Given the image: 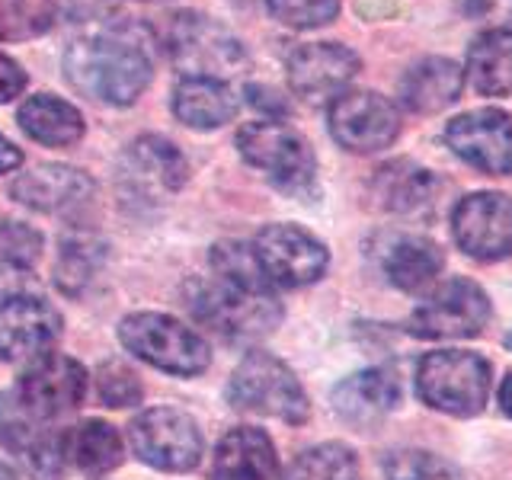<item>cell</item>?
<instances>
[{
  "mask_svg": "<svg viewBox=\"0 0 512 480\" xmlns=\"http://www.w3.org/2000/svg\"><path fill=\"white\" fill-rule=\"evenodd\" d=\"M372 189L381 208H388V212H397V215H413L432 205L439 180L426 167L413 164V160H391V164H384L375 173Z\"/></svg>",
  "mask_w": 512,
  "mask_h": 480,
  "instance_id": "cb8c5ba5",
  "label": "cell"
},
{
  "mask_svg": "<svg viewBox=\"0 0 512 480\" xmlns=\"http://www.w3.org/2000/svg\"><path fill=\"white\" fill-rule=\"evenodd\" d=\"M119 343L132 356L160 368V372L183 378L202 375L208 362H212V352H208L202 336L170 314H128L119 324Z\"/></svg>",
  "mask_w": 512,
  "mask_h": 480,
  "instance_id": "3957f363",
  "label": "cell"
},
{
  "mask_svg": "<svg viewBox=\"0 0 512 480\" xmlns=\"http://www.w3.org/2000/svg\"><path fill=\"white\" fill-rule=\"evenodd\" d=\"M132 452L157 471L183 474L202 461V432L189 413L173 407H154L135 416L128 426Z\"/></svg>",
  "mask_w": 512,
  "mask_h": 480,
  "instance_id": "ba28073f",
  "label": "cell"
},
{
  "mask_svg": "<svg viewBox=\"0 0 512 480\" xmlns=\"http://www.w3.org/2000/svg\"><path fill=\"white\" fill-rule=\"evenodd\" d=\"M58 0H0V39L23 42L52 29Z\"/></svg>",
  "mask_w": 512,
  "mask_h": 480,
  "instance_id": "4dcf8cb0",
  "label": "cell"
},
{
  "mask_svg": "<svg viewBox=\"0 0 512 480\" xmlns=\"http://www.w3.org/2000/svg\"><path fill=\"white\" fill-rule=\"evenodd\" d=\"M228 404L244 413L276 416L282 423H304L311 413L308 394L298 384L295 372L269 352H250L237 365L228 384Z\"/></svg>",
  "mask_w": 512,
  "mask_h": 480,
  "instance_id": "5b68a950",
  "label": "cell"
},
{
  "mask_svg": "<svg viewBox=\"0 0 512 480\" xmlns=\"http://www.w3.org/2000/svg\"><path fill=\"white\" fill-rule=\"evenodd\" d=\"M61 452L64 464H71V468L90 477H100L122 464V439L116 426L103 420H84L74 429L61 432Z\"/></svg>",
  "mask_w": 512,
  "mask_h": 480,
  "instance_id": "484cf974",
  "label": "cell"
},
{
  "mask_svg": "<svg viewBox=\"0 0 512 480\" xmlns=\"http://www.w3.org/2000/svg\"><path fill=\"white\" fill-rule=\"evenodd\" d=\"M490 320V298L471 279H448L410 317V333L420 340H464Z\"/></svg>",
  "mask_w": 512,
  "mask_h": 480,
  "instance_id": "30bf717a",
  "label": "cell"
},
{
  "mask_svg": "<svg viewBox=\"0 0 512 480\" xmlns=\"http://www.w3.org/2000/svg\"><path fill=\"white\" fill-rule=\"evenodd\" d=\"M167 55L183 77L228 80L247 68V48L228 26L205 13L183 10L167 26Z\"/></svg>",
  "mask_w": 512,
  "mask_h": 480,
  "instance_id": "7a4b0ae2",
  "label": "cell"
},
{
  "mask_svg": "<svg viewBox=\"0 0 512 480\" xmlns=\"http://www.w3.org/2000/svg\"><path fill=\"white\" fill-rule=\"evenodd\" d=\"M26 90V71L10 55L0 52V103L16 100Z\"/></svg>",
  "mask_w": 512,
  "mask_h": 480,
  "instance_id": "d590c367",
  "label": "cell"
},
{
  "mask_svg": "<svg viewBox=\"0 0 512 480\" xmlns=\"http://www.w3.org/2000/svg\"><path fill=\"white\" fill-rule=\"evenodd\" d=\"M445 253L429 237H397L384 253V276L400 292H423L439 279Z\"/></svg>",
  "mask_w": 512,
  "mask_h": 480,
  "instance_id": "83f0119b",
  "label": "cell"
},
{
  "mask_svg": "<svg viewBox=\"0 0 512 480\" xmlns=\"http://www.w3.org/2000/svg\"><path fill=\"white\" fill-rule=\"evenodd\" d=\"M461 10L474 16V20H484V16H509L512 0H461Z\"/></svg>",
  "mask_w": 512,
  "mask_h": 480,
  "instance_id": "74e56055",
  "label": "cell"
},
{
  "mask_svg": "<svg viewBox=\"0 0 512 480\" xmlns=\"http://www.w3.org/2000/svg\"><path fill=\"white\" fill-rule=\"evenodd\" d=\"M237 151L250 167L263 170L269 183L292 192V196H304L314 186L317 176V160L304 135L295 128H288L279 119L266 122H250L237 132Z\"/></svg>",
  "mask_w": 512,
  "mask_h": 480,
  "instance_id": "8992f818",
  "label": "cell"
},
{
  "mask_svg": "<svg viewBox=\"0 0 512 480\" xmlns=\"http://www.w3.org/2000/svg\"><path fill=\"white\" fill-rule=\"evenodd\" d=\"M61 336V314L36 295H13L0 304V359L23 362Z\"/></svg>",
  "mask_w": 512,
  "mask_h": 480,
  "instance_id": "2e32d148",
  "label": "cell"
},
{
  "mask_svg": "<svg viewBox=\"0 0 512 480\" xmlns=\"http://www.w3.org/2000/svg\"><path fill=\"white\" fill-rule=\"evenodd\" d=\"M452 231L474 260H503L512 253V199L503 192H471L455 205Z\"/></svg>",
  "mask_w": 512,
  "mask_h": 480,
  "instance_id": "4fadbf2b",
  "label": "cell"
},
{
  "mask_svg": "<svg viewBox=\"0 0 512 480\" xmlns=\"http://www.w3.org/2000/svg\"><path fill=\"white\" fill-rule=\"evenodd\" d=\"M506 346H509V349H512V333H509V336H506Z\"/></svg>",
  "mask_w": 512,
  "mask_h": 480,
  "instance_id": "b9f144b4",
  "label": "cell"
},
{
  "mask_svg": "<svg viewBox=\"0 0 512 480\" xmlns=\"http://www.w3.org/2000/svg\"><path fill=\"white\" fill-rule=\"evenodd\" d=\"M237 109L240 100L228 80L183 77L173 90V116L189 128H199V132L231 122Z\"/></svg>",
  "mask_w": 512,
  "mask_h": 480,
  "instance_id": "7402d4cb",
  "label": "cell"
},
{
  "mask_svg": "<svg viewBox=\"0 0 512 480\" xmlns=\"http://www.w3.org/2000/svg\"><path fill=\"white\" fill-rule=\"evenodd\" d=\"M103 263V244L93 234L74 231L61 237V256H58V269L55 279L64 295H80L84 285L93 279V272Z\"/></svg>",
  "mask_w": 512,
  "mask_h": 480,
  "instance_id": "f1b7e54d",
  "label": "cell"
},
{
  "mask_svg": "<svg viewBox=\"0 0 512 480\" xmlns=\"http://www.w3.org/2000/svg\"><path fill=\"white\" fill-rule=\"evenodd\" d=\"M192 311L202 324L231 343L260 340L282 320V308L272 292H253V288H240L231 282L202 285L196 301H192Z\"/></svg>",
  "mask_w": 512,
  "mask_h": 480,
  "instance_id": "52a82bcc",
  "label": "cell"
},
{
  "mask_svg": "<svg viewBox=\"0 0 512 480\" xmlns=\"http://www.w3.org/2000/svg\"><path fill=\"white\" fill-rule=\"evenodd\" d=\"M23 132L45 148H71L84 138V116L52 93H36L16 112Z\"/></svg>",
  "mask_w": 512,
  "mask_h": 480,
  "instance_id": "d4e9b609",
  "label": "cell"
},
{
  "mask_svg": "<svg viewBox=\"0 0 512 480\" xmlns=\"http://www.w3.org/2000/svg\"><path fill=\"white\" fill-rule=\"evenodd\" d=\"M416 391L423 404L448 416H474L490 397V362L477 352L439 349L416 368Z\"/></svg>",
  "mask_w": 512,
  "mask_h": 480,
  "instance_id": "277c9868",
  "label": "cell"
},
{
  "mask_svg": "<svg viewBox=\"0 0 512 480\" xmlns=\"http://www.w3.org/2000/svg\"><path fill=\"white\" fill-rule=\"evenodd\" d=\"M42 253V234L23 221H0V260L10 266H32Z\"/></svg>",
  "mask_w": 512,
  "mask_h": 480,
  "instance_id": "e575fe53",
  "label": "cell"
},
{
  "mask_svg": "<svg viewBox=\"0 0 512 480\" xmlns=\"http://www.w3.org/2000/svg\"><path fill=\"white\" fill-rule=\"evenodd\" d=\"M215 480H276L279 458L276 445L263 429H231L215 448Z\"/></svg>",
  "mask_w": 512,
  "mask_h": 480,
  "instance_id": "44dd1931",
  "label": "cell"
},
{
  "mask_svg": "<svg viewBox=\"0 0 512 480\" xmlns=\"http://www.w3.org/2000/svg\"><path fill=\"white\" fill-rule=\"evenodd\" d=\"M154 74L151 52L132 26H103L77 36L64 52L68 84L109 106H132Z\"/></svg>",
  "mask_w": 512,
  "mask_h": 480,
  "instance_id": "6da1fadb",
  "label": "cell"
},
{
  "mask_svg": "<svg viewBox=\"0 0 512 480\" xmlns=\"http://www.w3.org/2000/svg\"><path fill=\"white\" fill-rule=\"evenodd\" d=\"M0 480H16V474H13V471L7 468L4 461H0Z\"/></svg>",
  "mask_w": 512,
  "mask_h": 480,
  "instance_id": "60d3db41",
  "label": "cell"
},
{
  "mask_svg": "<svg viewBox=\"0 0 512 480\" xmlns=\"http://www.w3.org/2000/svg\"><path fill=\"white\" fill-rule=\"evenodd\" d=\"M445 141L461 160L490 176L512 173V116L503 109H471L445 125Z\"/></svg>",
  "mask_w": 512,
  "mask_h": 480,
  "instance_id": "7c38bea8",
  "label": "cell"
},
{
  "mask_svg": "<svg viewBox=\"0 0 512 480\" xmlns=\"http://www.w3.org/2000/svg\"><path fill=\"white\" fill-rule=\"evenodd\" d=\"M87 397V368L71 356H45L26 368L20 381V404L36 420H52L77 410Z\"/></svg>",
  "mask_w": 512,
  "mask_h": 480,
  "instance_id": "9a60e30c",
  "label": "cell"
},
{
  "mask_svg": "<svg viewBox=\"0 0 512 480\" xmlns=\"http://www.w3.org/2000/svg\"><path fill=\"white\" fill-rule=\"evenodd\" d=\"M500 407L506 416H512V375H506L503 388H500Z\"/></svg>",
  "mask_w": 512,
  "mask_h": 480,
  "instance_id": "ab89813d",
  "label": "cell"
},
{
  "mask_svg": "<svg viewBox=\"0 0 512 480\" xmlns=\"http://www.w3.org/2000/svg\"><path fill=\"white\" fill-rule=\"evenodd\" d=\"M256 263L272 288H301L327 272L330 253L320 240L298 224H269L253 240Z\"/></svg>",
  "mask_w": 512,
  "mask_h": 480,
  "instance_id": "9c48e42d",
  "label": "cell"
},
{
  "mask_svg": "<svg viewBox=\"0 0 512 480\" xmlns=\"http://www.w3.org/2000/svg\"><path fill=\"white\" fill-rule=\"evenodd\" d=\"M4 442L10 452L20 455L23 468L36 480H58L64 471V452H61V432L39 429L36 416H16L4 420Z\"/></svg>",
  "mask_w": 512,
  "mask_h": 480,
  "instance_id": "4316f807",
  "label": "cell"
},
{
  "mask_svg": "<svg viewBox=\"0 0 512 480\" xmlns=\"http://www.w3.org/2000/svg\"><path fill=\"white\" fill-rule=\"evenodd\" d=\"M10 196L36 212L48 215H68L93 202L96 186L93 180L77 167L68 164H42L36 170H26L13 180Z\"/></svg>",
  "mask_w": 512,
  "mask_h": 480,
  "instance_id": "e0dca14e",
  "label": "cell"
},
{
  "mask_svg": "<svg viewBox=\"0 0 512 480\" xmlns=\"http://www.w3.org/2000/svg\"><path fill=\"white\" fill-rule=\"evenodd\" d=\"M23 164V151L16 148L13 141H7L4 135H0V173H10Z\"/></svg>",
  "mask_w": 512,
  "mask_h": 480,
  "instance_id": "f35d334b",
  "label": "cell"
},
{
  "mask_svg": "<svg viewBox=\"0 0 512 480\" xmlns=\"http://www.w3.org/2000/svg\"><path fill=\"white\" fill-rule=\"evenodd\" d=\"M122 180L135 199H164L186 183V160L173 141L144 135L125 151Z\"/></svg>",
  "mask_w": 512,
  "mask_h": 480,
  "instance_id": "ac0fdd59",
  "label": "cell"
},
{
  "mask_svg": "<svg viewBox=\"0 0 512 480\" xmlns=\"http://www.w3.org/2000/svg\"><path fill=\"white\" fill-rule=\"evenodd\" d=\"M285 480H359L356 452L343 442H324L301 452Z\"/></svg>",
  "mask_w": 512,
  "mask_h": 480,
  "instance_id": "f546056e",
  "label": "cell"
},
{
  "mask_svg": "<svg viewBox=\"0 0 512 480\" xmlns=\"http://www.w3.org/2000/svg\"><path fill=\"white\" fill-rule=\"evenodd\" d=\"M96 394L106 407H135L141 404L144 388L138 375L122 362H103L100 372H96Z\"/></svg>",
  "mask_w": 512,
  "mask_h": 480,
  "instance_id": "836d02e7",
  "label": "cell"
},
{
  "mask_svg": "<svg viewBox=\"0 0 512 480\" xmlns=\"http://www.w3.org/2000/svg\"><path fill=\"white\" fill-rule=\"evenodd\" d=\"M362 61L352 48L340 42H308L288 55V84L308 103H324L340 96L352 77L359 74Z\"/></svg>",
  "mask_w": 512,
  "mask_h": 480,
  "instance_id": "5bb4252c",
  "label": "cell"
},
{
  "mask_svg": "<svg viewBox=\"0 0 512 480\" xmlns=\"http://www.w3.org/2000/svg\"><path fill=\"white\" fill-rule=\"evenodd\" d=\"M464 74L480 96H512V29L496 26L474 36Z\"/></svg>",
  "mask_w": 512,
  "mask_h": 480,
  "instance_id": "603a6c76",
  "label": "cell"
},
{
  "mask_svg": "<svg viewBox=\"0 0 512 480\" xmlns=\"http://www.w3.org/2000/svg\"><path fill=\"white\" fill-rule=\"evenodd\" d=\"M384 477L388 480H468L452 461L423 452V448H397V452H391L384 458Z\"/></svg>",
  "mask_w": 512,
  "mask_h": 480,
  "instance_id": "1f68e13d",
  "label": "cell"
},
{
  "mask_svg": "<svg viewBox=\"0 0 512 480\" xmlns=\"http://www.w3.org/2000/svg\"><path fill=\"white\" fill-rule=\"evenodd\" d=\"M247 100L256 109H263L266 116H272V119H282L285 112H288V103L282 100V93L272 90V87H263V84H250L247 87Z\"/></svg>",
  "mask_w": 512,
  "mask_h": 480,
  "instance_id": "8d00e7d4",
  "label": "cell"
},
{
  "mask_svg": "<svg viewBox=\"0 0 512 480\" xmlns=\"http://www.w3.org/2000/svg\"><path fill=\"white\" fill-rule=\"evenodd\" d=\"M400 404V378L391 368H365L336 384L333 407L346 423L372 426Z\"/></svg>",
  "mask_w": 512,
  "mask_h": 480,
  "instance_id": "d6986e66",
  "label": "cell"
},
{
  "mask_svg": "<svg viewBox=\"0 0 512 480\" xmlns=\"http://www.w3.org/2000/svg\"><path fill=\"white\" fill-rule=\"evenodd\" d=\"M461 90L464 68L442 55L420 58L400 77V103L410 112H420V116H432V112H442L445 106L458 103Z\"/></svg>",
  "mask_w": 512,
  "mask_h": 480,
  "instance_id": "ffe728a7",
  "label": "cell"
},
{
  "mask_svg": "<svg viewBox=\"0 0 512 480\" xmlns=\"http://www.w3.org/2000/svg\"><path fill=\"white\" fill-rule=\"evenodd\" d=\"M330 135L352 154H375L400 135V112L375 90H343L330 100Z\"/></svg>",
  "mask_w": 512,
  "mask_h": 480,
  "instance_id": "8fae6325",
  "label": "cell"
},
{
  "mask_svg": "<svg viewBox=\"0 0 512 480\" xmlns=\"http://www.w3.org/2000/svg\"><path fill=\"white\" fill-rule=\"evenodd\" d=\"M272 20L292 29H317L336 20L340 0H266Z\"/></svg>",
  "mask_w": 512,
  "mask_h": 480,
  "instance_id": "d6a6232c",
  "label": "cell"
}]
</instances>
